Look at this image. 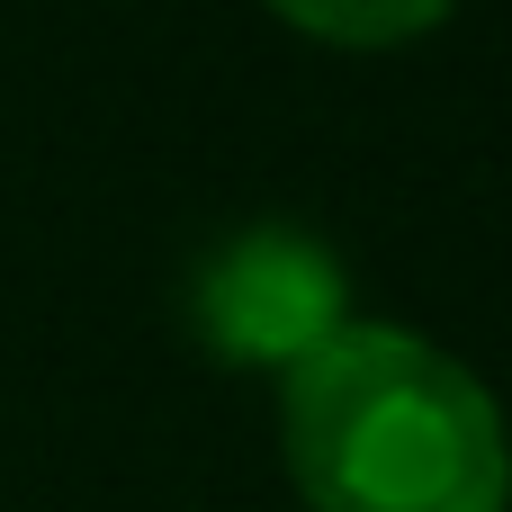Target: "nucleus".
I'll use <instances>...</instances> for the list:
<instances>
[{
  "mask_svg": "<svg viewBox=\"0 0 512 512\" xmlns=\"http://www.w3.org/2000/svg\"><path fill=\"white\" fill-rule=\"evenodd\" d=\"M270 9L324 45H405V36L441 27L459 0H270Z\"/></svg>",
  "mask_w": 512,
  "mask_h": 512,
  "instance_id": "nucleus-3",
  "label": "nucleus"
},
{
  "mask_svg": "<svg viewBox=\"0 0 512 512\" xmlns=\"http://www.w3.org/2000/svg\"><path fill=\"white\" fill-rule=\"evenodd\" d=\"M279 450L306 512H504L512 441L495 396L396 324H342L279 369Z\"/></svg>",
  "mask_w": 512,
  "mask_h": 512,
  "instance_id": "nucleus-1",
  "label": "nucleus"
},
{
  "mask_svg": "<svg viewBox=\"0 0 512 512\" xmlns=\"http://www.w3.org/2000/svg\"><path fill=\"white\" fill-rule=\"evenodd\" d=\"M351 324V279L324 234L270 216L225 234L189 279V333L225 369H297Z\"/></svg>",
  "mask_w": 512,
  "mask_h": 512,
  "instance_id": "nucleus-2",
  "label": "nucleus"
}]
</instances>
